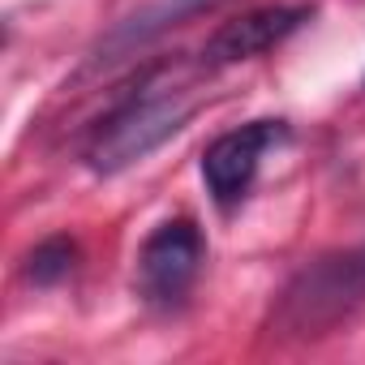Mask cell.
<instances>
[{
    "mask_svg": "<svg viewBox=\"0 0 365 365\" xmlns=\"http://www.w3.org/2000/svg\"><path fill=\"white\" fill-rule=\"evenodd\" d=\"M207 262V237L194 220H163L138 250V297L155 309H180Z\"/></svg>",
    "mask_w": 365,
    "mask_h": 365,
    "instance_id": "obj_3",
    "label": "cell"
},
{
    "mask_svg": "<svg viewBox=\"0 0 365 365\" xmlns=\"http://www.w3.org/2000/svg\"><path fill=\"white\" fill-rule=\"evenodd\" d=\"M361 309H365V241L305 262L275 297L262 331L275 344H309L335 335Z\"/></svg>",
    "mask_w": 365,
    "mask_h": 365,
    "instance_id": "obj_2",
    "label": "cell"
},
{
    "mask_svg": "<svg viewBox=\"0 0 365 365\" xmlns=\"http://www.w3.org/2000/svg\"><path fill=\"white\" fill-rule=\"evenodd\" d=\"M309 18H314L309 5H262V9H250V14L224 22V26L207 39L202 65L224 69V65L258 61V56H267L271 48H279L284 39H292Z\"/></svg>",
    "mask_w": 365,
    "mask_h": 365,
    "instance_id": "obj_5",
    "label": "cell"
},
{
    "mask_svg": "<svg viewBox=\"0 0 365 365\" xmlns=\"http://www.w3.org/2000/svg\"><path fill=\"white\" fill-rule=\"evenodd\" d=\"M78 267V241L73 237H48L26 254V279L39 288H52L61 279H69Z\"/></svg>",
    "mask_w": 365,
    "mask_h": 365,
    "instance_id": "obj_6",
    "label": "cell"
},
{
    "mask_svg": "<svg viewBox=\"0 0 365 365\" xmlns=\"http://www.w3.org/2000/svg\"><path fill=\"white\" fill-rule=\"evenodd\" d=\"M198 99L185 69H155L146 73L91 133L82 159L99 176H116L133 163H142L150 150H159L168 138H176L190 125Z\"/></svg>",
    "mask_w": 365,
    "mask_h": 365,
    "instance_id": "obj_1",
    "label": "cell"
},
{
    "mask_svg": "<svg viewBox=\"0 0 365 365\" xmlns=\"http://www.w3.org/2000/svg\"><path fill=\"white\" fill-rule=\"evenodd\" d=\"M288 138L284 120H250L241 129L220 133L207 150H202V180L207 194L220 211H232L245 202V194L254 190L262 159Z\"/></svg>",
    "mask_w": 365,
    "mask_h": 365,
    "instance_id": "obj_4",
    "label": "cell"
}]
</instances>
